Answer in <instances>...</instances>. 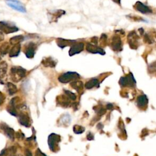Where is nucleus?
Returning <instances> with one entry per match:
<instances>
[{
  "instance_id": "obj_20",
  "label": "nucleus",
  "mask_w": 156,
  "mask_h": 156,
  "mask_svg": "<svg viewBox=\"0 0 156 156\" xmlns=\"http://www.w3.org/2000/svg\"><path fill=\"white\" fill-rule=\"evenodd\" d=\"M72 87L77 90V92L80 93V91H82L83 89V84L82 82L78 81V80H74L71 83Z\"/></svg>"
},
{
  "instance_id": "obj_19",
  "label": "nucleus",
  "mask_w": 156,
  "mask_h": 156,
  "mask_svg": "<svg viewBox=\"0 0 156 156\" xmlns=\"http://www.w3.org/2000/svg\"><path fill=\"white\" fill-rule=\"evenodd\" d=\"M1 128L4 130L5 133L7 135V136L11 138L12 140L14 139V130L11 128H10L9 126H7V125L4 124L3 126H1Z\"/></svg>"
},
{
  "instance_id": "obj_1",
  "label": "nucleus",
  "mask_w": 156,
  "mask_h": 156,
  "mask_svg": "<svg viewBox=\"0 0 156 156\" xmlns=\"http://www.w3.org/2000/svg\"><path fill=\"white\" fill-rule=\"evenodd\" d=\"M119 83L122 87H134L136 84V82L132 73H129L128 76L122 77L120 79Z\"/></svg>"
},
{
  "instance_id": "obj_8",
  "label": "nucleus",
  "mask_w": 156,
  "mask_h": 156,
  "mask_svg": "<svg viewBox=\"0 0 156 156\" xmlns=\"http://www.w3.org/2000/svg\"><path fill=\"white\" fill-rule=\"evenodd\" d=\"M84 49V44L83 43H73L69 51V55L73 56L75 54H78L82 52Z\"/></svg>"
},
{
  "instance_id": "obj_4",
  "label": "nucleus",
  "mask_w": 156,
  "mask_h": 156,
  "mask_svg": "<svg viewBox=\"0 0 156 156\" xmlns=\"http://www.w3.org/2000/svg\"><path fill=\"white\" fill-rule=\"evenodd\" d=\"M6 4L12 9L22 13H26V9L24 4L18 0H5Z\"/></svg>"
},
{
  "instance_id": "obj_12",
  "label": "nucleus",
  "mask_w": 156,
  "mask_h": 156,
  "mask_svg": "<svg viewBox=\"0 0 156 156\" xmlns=\"http://www.w3.org/2000/svg\"><path fill=\"white\" fill-rule=\"evenodd\" d=\"M56 42L58 46L61 48H64L65 47H68L69 45H72L74 42H76L75 40H67V39H64V38H57Z\"/></svg>"
},
{
  "instance_id": "obj_32",
  "label": "nucleus",
  "mask_w": 156,
  "mask_h": 156,
  "mask_svg": "<svg viewBox=\"0 0 156 156\" xmlns=\"http://www.w3.org/2000/svg\"><path fill=\"white\" fill-rule=\"evenodd\" d=\"M92 41L95 43V44H97L98 43V38L97 37H93L92 38Z\"/></svg>"
},
{
  "instance_id": "obj_16",
  "label": "nucleus",
  "mask_w": 156,
  "mask_h": 156,
  "mask_svg": "<svg viewBox=\"0 0 156 156\" xmlns=\"http://www.w3.org/2000/svg\"><path fill=\"white\" fill-rule=\"evenodd\" d=\"M42 64L45 67H54L56 65V62L51 58V57H45L43 58L42 62Z\"/></svg>"
},
{
  "instance_id": "obj_29",
  "label": "nucleus",
  "mask_w": 156,
  "mask_h": 156,
  "mask_svg": "<svg viewBox=\"0 0 156 156\" xmlns=\"http://www.w3.org/2000/svg\"><path fill=\"white\" fill-rule=\"evenodd\" d=\"M36 156H46V155H45L44 154H43L39 149H38L37 153H36Z\"/></svg>"
},
{
  "instance_id": "obj_9",
  "label": "nucleus",
  "mask_w": 156,
  "mask_h": 156,
  "mask_svg": "<svg viewBox=\"0 0 156 156\" xmlns=\"http://www.w3.org/2000/svg\"><path fill=\"white\" fill-rule=\"evenodd\" d=\"M111 47L113 51H121L122 50V40L118 36H115L113 37L111 42Z\"/></svg>"
},
{
  "instance_id": "obj_25",
  "label": "nucleus",
  "mask_w": 156,
  "mask_h": 156,
  "mask_svg": "<svg viewBox=\"0 0 156 156\" xmlns=\"http://www.w3.org/2000/svg\"><path fill=\"white\" fill-rule=\"evenodd\" d=\"M8 88L9 93L11 95H13L14 93L17 92V87L15 85L11 83H8Z\"/></svg>"
},
{
  "instance_id": "obj_22",
  "label": "nucleus",
  "mask_w": 156,
  "mask_h": 156,
  "mask_svg": "<svg viewBox=\"0 0 156 156\" xmlns=\"http://www.w3.org/2000/svg\"><path fill=\"white\" fill-rule=\"evenodd\" d=\"M10 49V45L7 42H5L1 45V46L0 47V54L2 56L6 55L7 54Z\"/></svg>"
},
{
  "instance_id": "obj_15",
  "label": "nucleus",
  "mask_w": 156,
  "mask_h": 156,
  "mask_svg": "<svg viewBox=\"0 0 156 156\" xmlns=\"http://www.w3.org/2000/svg\"><path fill=\"white\" fill-rule=\"evenodd\" d=\"M11 72L14 74L18 75L20 78H22L25 76V74H26V70L23 69V68L19 67H13L11 69Z\"/></svg>"
},
{
  "instance_id": "obj_31",
  "label": "nucleus",
  "mask_w": 156,
  "mask_h": 156,
  "mask_svg": "<svg viewBox=\"0 0 156 156\" xmlns=\"http://www.w3.org/2000/svg\"><path fill=\"white\" fill-rule=\"evenodd\" d=\"M4 39V35L3 34V32L1 31H0V42L3 41Z\"/></svg>"
},
{
  "instance_id": "obj_21",
  "label": "nucleus",
  "mask_w": 156,
  "mask_h": 156,
  "mask_svg": "<svg viewBox=\"0 0 156 156\" xmlns=\"http://www.w3.org/2000/svg\"><path fill=\"white\" fill-rule=\"evenodd\" d=\"M24 37L22 35H19V36H16L10 38L9 42L11 45H16L18 43H20L23 41Z\"/></svg>"
},
{
  "instance_id": "obj_24",
  "label": "nucleus",
  "mask_w": 156,
  "mask_h": 156,
  "mask_svg": "<svg viewBox=\"0 0 156 156\" xmlns=\"http://www.w3.org/2000/svg\"><path fill=\"white\" fill-rule=\"evenodd\" d=\"M84 128H83L81 126H79V125H76L74 126L73 128V130L74 132L78 134H82L84 132Z\"/></svg>"
},
{
  "instance_id": "obj_33",
  "label": "nucleus",
  "mask_w": 156,
  "mask_h": 156,
  "mask_svg": "<svg viewBox=\"0 0 156 156\" xmlns=\"http://www.w3.org/2000/svg\"><path fill=\"white\" fill-rule=\"evenodd\" d=\"M106 107L107 109L109 110H110L112 109L113 108V105L112 104H108L107 105H106Z\"/></svg>"
},
{
  "instance_id": "obj_5",
  "label": "nucleus",
  "mask_w": 156,
  "mask_h": 156,
  "mask_svg": "<svg viewBox=\"0 0 156 156\" xmlns=\"http://www.w3.org/2000/svg\"><path fill=\"white\" fill-rule=\"evenodd\" d=\"M60 141V137L59 135L51 134L48 137V145L52 151L56 152L58 147V143Z\"/></svg>"
},
{
  "instance_id": "obj_34",
  "label": "nucleus",
  "mask_w": 156,
  "mask_h": 156,
  "mask_svg": "<svg viewBox=\"0 0 156 156\" xmlns=\"http://www.w3.org/2000/svg\"><path fill=\"white\" fill-rule=\"evenodd\" d=\"M26 156H32V154L31 152L29 151L26 150Z\"/></svg>"
},
{
  "instance_id": "obj_3",
  "label": "nucleus",
  "mask_w": 156,
  "mask_h": 156,
  "mask_svg": "<svg viewBox=\"0 0 156 156\" xmlns=\"http://www.w3.org/2000/svg\"><path fill=\"white\" fill-rule=\"evenodd\" d=\"M18 31V28L15 25L9 24L6 22H0V31L6 34H9L17 32Z\"/></svg>"
},
{
  "instance_id": "obj_28",
  "label": "nucleus",
  "mask_w": 156,
  "mask_h": 156,
  "mask_svg": "<svg viewBox=\"0 0 156 156\" xmlns=\"http://www.w3.org/2000/svg\"><path fill=\"white\" fill-rule=\"evenodd\" d=\"M87 138L88 140H92L94 139V136H93V135L92 134V133H89L88 135H87Z\"/></svg>"
},
{
  "instance_id": "obj_14",
  "label": "nucleus",
  "mask_w": 156,
  "mask_h": 156,
  "mask_svg": "<svg viewBox=\"0 0 156 156\" xmlns=\"http://www.w3.org/2000/svg\"><path fill=\"white\" fill-rule=\"evenodd\" d=\"M20 51H21V44L18 43L14 45V46L10 50L9 56L11 57H17L19 55Z\"/></svg>"
},
{
  "instance_id": "obj_11",
  "label": "nucleus",
  "mask_w": 156,
  "mask_h": 156,
  "mask_svg": "<svg viewBox=\"0 0 156 156\" xmlns=\"http://www.w3.org/2000/svg\"><path fill=\"white\" fill-rule=\"evenodd\" d=\"M134 7L135 9H136V11L140 12L142 14H151L153 12L151 9L149 8L148 6H146L145 4H143L142 3H141L140 1H137L136 3H135Z\"/></svg>"
},
{
  "instance_id": "obj_23",
  "label": "nucleus",
  "mask_w": 156,
  "mask_h": 156,
  "mask_svg": "<svg viewBox=\"0 0 156 156\" xmlns=\"http://www.w3.org/2000/svg\"><path fill=\"white\" fill-rule=\"evenodd\" d=\"M7 65L6 62L0 63V78H3L6 73Z\"/></svg>"
},
{
  "instance_id": "obj_26",
  "label": "nucleus",
  "mask_w": 156,
  "mask_h": 156,
  "mask_svg": "<svg viewBox=\"0 0 156 156\" xmlns=\"http://www.w3.org/2000/svg\"><path fill=\"white\" fill-rule=\"evenodd\" d=\"M65 93H66L67 96L70 99H71L72 100H75V99H76V95H75V94H74V93H72V92L68 91V90H65Z\"/></svg>"
},
{
  "instance_id": "obj_7",
  "label": "nucleus",
  "mask_w": 156,
  "mask_h": 156,
  "mask_svg": "<svg viewBox=\"0 0 156 156\" xmlns=\"http://www.w3.org/2000/svg\"><path fill=\"white\" fill-rule=\"evenodd\" d=\"M37 48V45L34 42H29L25 47L24 53L26 56L29 59H32L34 57Z\"/></svg>"
},
{
  "instance_id": "obj_36",
  "label": "nucleus",
  "mask_w": 156,
  "mask_h": 156,
  "mask_svg": "<svg viewBox=\"0 0 156 156\" xmlns=\"http://www.w3.org/2000/svg\"><path fill=\"white\" fill-rule=\"evenodd\" d=\"M138 31L140 32V34H143V32H144V30H143L142 28L139 29H138Z\"/></svg>"
},
{
  "instance_id": "obj_35",
  "label": "nucleus",
  "mask_w": 156,
  "mask_h": 156,
  "mask_svg": "<svg viewBox=\"0 0 156 156\" xmlns=\"http://www.w3.org/2000/svg\"><path fill=\"white\" fill-rule=\"evenodd\" d=\"M112 1L118 4H120V0H112Z\"/></svg>"
},
{
  "instance_id": "obj_27",
  "label": "nucleus",
  "mask_w": 156,
  "mask_h": 156,
  "mask_svg": "<svg viewBox=\"0 0 156 156\" xmlns=\"http://www.w3.org/2000/svg\"><path fill=\"white\" fill-rule=\"evenodd\" d=\"M144 41H145L146 43H149V44H151V43L153 42V41L152 40L151 38V37H149V35L147 34H146L145 35V37H144Z\"/></svg>"
},
{
  "instance_id": "obj_18",
  "label": "nucleus",
  "mask_w": 156,
  "mask_h": 156,
  "mask_svg": "<svg viewBox=\"0 0 156 156\" xmlns=\"http://www.w3.org/2000/svg\"><path fill=\"white\" fill-rule=\"evenodd\" d=\"M19 122L21 123L22 125L26 127L29 126V118L27 115L24 114H20L19 117Z\"/></svg>"
},
{
  "instance_id": "obj_13",
  "label": "nucleus",
  "mask_w": 156,
  "mask_h": 156,
  "mask_svg": "<svg viewBox=\"0 0 156 156\" xmlns=\"http://www.w3.org/2000/svg\"><path fill=\"white\" fill-rule=\"evenodd\" d=\"M137 103L138 107H140V109H144L147 106L148 103V99L146 95H141V96H139L138 97Z\"/></svg>"
},
{
  "instance_id": "obj_17",
  "label": "nucleus",
  "mask_w": 156,
  "mask_h": 156,
  "mask_svg": "<svg viewBox=\"0 0 156 156\" xmlns=\"http://www.w3.org/2000/svg\"><path fill=\"white\" fill-rule=\"evenodd\" d=\"M99 85V81L97 79H92L89 80L85 84V87L87 89H91Z\"/></svg>"
},
{
  "instance_id": "obj_2",
  "label": "nucleus",
  "mask_w": 156,
  "mask_h": 156,
  "mask_svg": "<svg viewBox=\"0 0 156 156\" xmlns=\"http://www.w3.org/2000/svg\"><path fill=\"white\" fill-rule=\"evenodd\" d=\"M80 78V75L76 72H67L62 74L59 78V80L62 83H68L70 81H74Z\"/></svg>"
},
{
  "instance_id": "obj_30",
  "label": "nucleus",
  "mask_w": 156,
  "mask_h": 156,
  "mask_svg": "<svg viewBox=\"0 0 156 156\" xmlns=\"http://www.w3.org/2000/svg\"><path fill=\"white\" fill-rule=\"evenodd\" d=\"M4 99V97L3 96V95L1 92H0V105L3 103Z\"/></svg>"
},
{
  "instance_id": "obj_6",
  "label": "nucleus",
  "mask_w": 156,
  "mask_h": 156,
  "mask_svg": "<svg viewBox=\"0 0 156 156\" xmlns=\"http://www.w3.org/2000/svg\"><path fill=\"white\" fill-rule=\"evenodd\" d=\"M139 37L135 31H131L129 33L128 36V43L130 48L132 49H137L138 47Z\"/></svg>"
},
{
  "instance_id": "obj_10",
  "label": "nucleus",
  "mask_w": 156,
  "mask_h": 156,
  "mask_svg": "<svg viewBox=\"0 0 156 156\" xmlns=\"http://www.w3.org/2000/svg\"><path fill=\"white\" fill-rule=\"evenodd\" d=\"M86 49L88 52L90 53L99 54L101 55H104L105 54V52L104 51V50L103 48L98 47V46H97V45H94L91 43L87 44Z\"/></svg>"
}]
</instances>
